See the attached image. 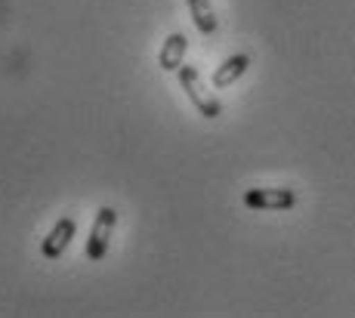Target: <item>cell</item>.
<instances>
[{"mask_svg": "<svg viewBox=\"0 0 355 318\" xmlns=\"http://www.w3.org/2000/svg\"><path fill=\"white\" fill-rule=\"evenodd\" d=\"M244 204L250 211H291L297 204V195L291 188H248Z\"/></svg>", "mask_w": 355, "mask_h": 318, "instance_id": "3", "label": "cell"}, {"mask_svg": "<svg viewBox=\"0 0 355 318\" xmlns=\"http://www.w3.org/2000/svg\"><path fill=\"white\" fill-rule=\"evenodd\" d=\"M176 78H180L182 90L189 93L192 105L204 114V118H220L223 105L207 93V87H204V80H201V74H198V69H192V65H180V69H176Z\"/></svg>", "mask_w": 355, "mask_h": 318, "instance_id": "1", "label": "cell"}, {"mask_svg": "<svg viewBox=\"0 0 355 318\" xmlns=\"http://www.w3.org/2000/svg\"><path fill=\"white\" fill-rule=\"evenodd\" d=\"M114 226H118V211H114V207H102L96 213V220H93L90 238H87V256H90V263H99L102 256L108 254Z\"/></svg>", "mask_w": 355, "mask_h": 318, "instance_id": "2", "label": "cell"}, {"mask_svg": "<svg viewBox=\"0 0 355 318\" xmlns=\"http://www.w3.org/2000/svg\"><path fill=\"white\" fill-rule=\"evenodd\" d=\"M186 46H189V40L182 37V35H170L167 40H164V46H161V56H158V65L164 71H176L182 65V56H186Z\"/></svg>", "mask_w": 355, "mask_h": 318, "instance_id": "6", "label": "cell"}, {"mask_svg": "<svg viewBox=\"0 0 355 318\" xmlns=\"http://www.w3.org/2000/svg\"><path fill=\"white\" fill-rule=\"evenodd\" d=\"M74 229H78L74 216H62V220H59L56 226L50 229V235H46L44 245H40V254H44V260H59V256L65 254V247L71 245V238H74Z\"/></svg>", "mask_w": 355, "mask_h": 318, "instance_id": "4", "label": "cell"}, {"mask_svg": "<svg viewBox=\"0 0 355 318\" xmlns=\"http://www.w3.org/2000/svg\"><path fill=\"white\" fill-rule=\"evenodd\" d=\"M248 65H250V59L244 56V53H238V56H229L223 65H216V71H214V87H216V90H223V87L235 84V80L241 78L244 71H248Z\"/></svg>", "mask_w": 355, "mask_h": 318, "instance_id": "5", "label": "cell"}, {"mask_svg": "<svg viewBox=\"0 0 355 318\" xmlns=\"http://www.w3.org/2000/svg\"><path fill=\"white\" fill-rule=\"evenodd\" d=\"M189 12H192V22L201 35H214L216 31V16L210 0H189Z\"/></svg>", "mask_w": 355, "mask_h": 318, "instance_id": "7", "label": "cell"}]
</instances>
